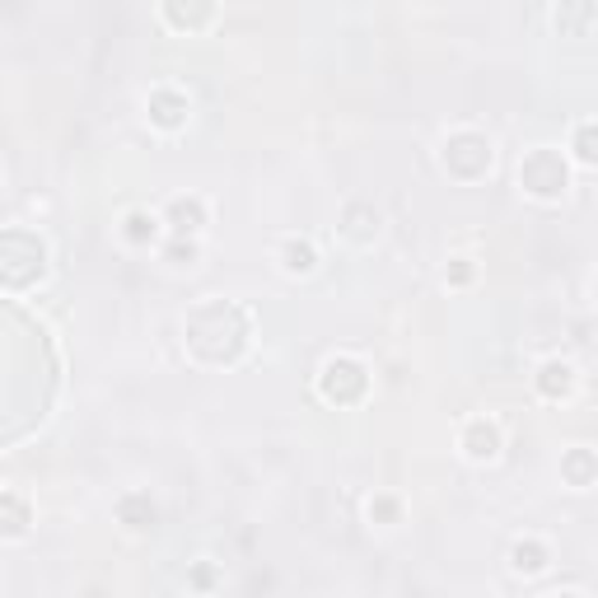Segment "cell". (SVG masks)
I'll list each match as a JSON object with an SVG mask.
<instances>
[{
    "label": "cell",
    "instance_id": "9a60e30c",
    "mask_svg": "<svg viewBox=\"0 0 598 598\" xmlns=\"http://www.w3.org/2000/svg\"><path fill=\"white\" fill-rule=\"evenodd\" d=\"M547 561H551V551L538 538H524V543L509 547V570H515V575H543Z\"/></svg>",
    "mask_w": 598,
    "mask_h": 598
},
{
    "label": "cell",
    "instance_id": "ffe728a7",
    "mask_svg": "<svg viewBox=\"0 0 598 598\" xmlns=\"http://www.w3.org/2000/svg\"><path fill=\"white\" fill-rule=\"evenodd\" d=\"M164 257L173 262V267H192V262H196V239H169Z\"/></svg>",
    "mask_w": 598,
    "mask_h": 598
},
{
    "label": "cell",
    "instance_id": "9c48e42d",
    "mask_svg": "<svg viewBox=\"0 0 598 598\" xmlns=\"http://www.w3.org/2000/svg\"><path fill=\"white\" fill-rule=\"evenodd\" d=\"M458 445L473 463H491V458H500V426L496 420H486V416H473L468 426H463Z\"/></svg>",
    "mask_w": 598,
    "mask_h": 598
},
{
    "label": "cell",
    "instance_id": "7c38bea8",
    "mask_svg": "<svg viewBox=\"0 0 598 598\" xmlns=\"http://www.w3.org/2000/svg\"><path fill=\"white\" fill-rule=\"evenodd\" d=\"M557 33L561 38H589L594 33V0H561L557 6Z\"/></svg>",
    "mask_w": 598,
    "mask_h": 598
},
{
    "label": "cell",
    "instance_id": "ba28073f",
    "mask_svg": "<svg viewBox=\"0 0 598 598\" xmlns=\"http://www.w3.org/2000/svg\"><path fill=\"white\" fill-rule=\"evenodd\" d=\"M118 524L126 534H154L160 528V505H154L150 491H126L118 500Z\"/></svg>",
    "mask_w": 598,
    "mask_h": 598
},
{
    "label": "cell",
    "instance_id": "3957f363",
    "mask_svg": "<svg viewBox=\"0 0 598 598\" xmlns=\"http://www.w3.org/2000/svg\"><path fill=\"white\" fill-rule=\"evenodd\" d=\"M519 187L528 196H538V202H561L566 187H570V164L547 145L528 150L524 164H519Z\"/></svg>",
    "mask_w": 598,
    "mask_h": 598
},
{
    "label": "cell",
    "instance_id": "ac0fdd59",
    "mask_svg": "<svg viewBox=\"0 0 598 598\" xmlns=\"http://www.w3.org/2000/svg\"><path fill=\"white\" fill-rule=\"evenodd\" d=\"M122 239H126V243H136V249H150V243L160 239V215L131 211V215L122 220Z\"/></svg>",
    "mask_w": 598,
    "mask_h": 598
},
{
    "label": "cell",
    "instance_id": "8992f818",
    "mask_svg": "<svg viewBox=\"0 0 598 598\" xmlns=\"http://www.w3.org/2000/svg\"><path fill=\"white\" fill-rule=\"evenodd\" d=\"M145 113H150V126H160V131H183L187 118H192V103H187L183 90H173V84H160V90H150Z\"/></svg>",
    "mask_w": 598,
    "mask_h": 598
},
{
    "label": "cell",
    "instance_id": "7402d4cb",
    "mask_svg": "<svg viewBox=\"0 0 598 598\" xmlns=\"http://www.w3.org/2000/svg\"><path fill=\"white\" fill-rule=\"evenodd\" d=\"M187 585H192V589H215V566H211V561H196L192 575H187Z\"/></svg>",
    "mask_w": 598,
    "mask_h": 598
},
{
    "label": "cell",
    "instance_id": "603a6c76",
    "mask_svg": "<svg viewBox=\"0 0 598 598\" xmlns=\"http://www.w3.org/2000/svg\"><path fill=\"white\" fill-rule=\"evenodd\" d=\"M473 281V262L468 257H454L449 262V285H468Z\"/></svg>",
    "mask_w": 598,
    "mask_h": 598
},
{
    "label": "cell",
    "instance_id": "d6986e66",
    "mask_svg": "<svg viewBox=\"0 0 598 598\" xmlns=\"http://www.w3.org/2000/svg\"><path fill=\"white\" fill-rule=\"evenodd\" d=\"M575 160H580V164H598V126L594 122L575 126Z\"/></svg>",
    "mask_w": 598,
    "mask_h": 598
},
{
    "label": "cell",
    "instance_id": "8fae6325",
    "mask_svg": "<svg viewBox=\"0 0 598 598\" xmlns=\"http://www.w3.org/2000/svg\"><path fill=\"white\" fill-rule=\"evenodd\" d=\"M33 528V505L14 491H0V538H24Z\"/></svg>",
    "mask_w": 598,
    "mask_h": 598
},
{
    "label": "cell",
    "instance_id": "44dd1931",
    "mask_svg": "<svg viewBox=\"0 0 598 598\" xmlns=\"http://www.w3.org/2000/svg\"><path fill=\"white\" fill-rule=\"evenodd\" d=\"M397 515H403L397 496H374V500H369V519H374V524H397Z\"/></svg>",
    "mask_w": 598,
    "mask_h": 598
},
{
    "label": "cell",
    "instance_id": "277c9868",
    "mask_svg": "<svg viewBox=\"0 0 598 598\" xmlns=\"http://www.w3.org/2000/svg\"><path fill=\"white\" fill-rule=\"evenodd\" d=\"M439 164L449 169V179L477 183V179H486V173H491L496 150H491V141H486L482 131H454V136L445 141V150H439Z\"/></svg>",
    "mask_w": 598,
    "mask_h": 598
},
{
    "label": "cell",
    "instance_id": "5bb4252c",
    "mask_svg": "<svg viewBox=\"0 0 598 598\" xmlns=\"http://www.w3.org/2000/svg\"><path fill=\"white\" fill-rule=\"evenodd\" d=\"M342 234L351 243H374V234H379V211L365 206V202H351L342 211Z\"/></svg>",
    "mask_w": 598,
    "mask_h": 598
},
{
    "label": "cell",
    "instance_id": "52a82bcc",
    "mask_svg": "<svg viewBox=\"0 0 598 598\" xmlns=\"http://www.w3.org/2000/svg\"><path fill=\"white\" fill-rule=\"evenodd\" d=\"M164 24L179 33H202L215 19V0H160Z\"/></svg>",
    "mask_w": 598,
    "mask_h": 598
},
{
    "label": "cell",
    "instance_id": "7a4b0ae2",
    "mask_svg": "<svg viewBox=\"0 0 598 598\" xmlns=\"http://www.w3.org/2000/svg\"><path fill=\"white\" fill-rule=\"evenodd\" d=\"M48 276V243L33 230H0V291H29Z\"/></svg>",
    "mask_w": 598,
    "mask_h": 598
},
{
    "label": "cell",
    "instance_id": "30bf717a",
    "mask_svg": "<svg viewBox=\"0 0 598 598\" xmlns=\"http://www.w3.org/2000/svg\"><path fill=\"white\" fill-rule=\"evenodd\" d=\"M160 225H169V234H173V239H196V230L206 225V206H202V196H173Z\"/></svg>",
    "mask_w": 598,
    "mask_h": 598
},
{
    "label": "cell",
    "instance_id": "4fadbf2b",
    "mask_svg": "<svg viewBox=\"0 0 598 598\" xmlns=\"http://www.w3.org/2000/svg\"><path fill=\"white\" fill-rule=\"evenodd\" d=\"M538 393L547 397V403H561V397H570L575 393V369L566 365V361H547V365H538Z\"/></svg>",
    "mask_w": 598,
    "mask_h": 598
},
{
    "label": "cell",
    "instance_id": "6da1fadb",
    "mask_svg": "<svg viewBox=\"0 0 598 598\" xmlns=\"http://www.w3.org/2000/svg\"><path fill=\"white\" fill-rule=\"evenodd\" d=\"M253 342V318L249 308L234 304V300H206L196 304L187 323H183V346L196 365L206 369H225V365H239L243 351Z\"/></svg>",
    "mask_w": 598,
    "mask_h": 598
},
{
    "label": "cell",
    "instance_id": "5b68a950",
    "mask_svg": "<svg viewBox=\"0 0 598 598\" xmlns=\"http://www.w3.org/2000/svg\"><path fill=\"white\" fill-rule=\"evenodd\" d=\"M369 393V369L356 356H332L318 369V397L327 407H356Z\"/></svg>",
    "mask_w": 598,
    "mask_h": 598
},
{
    "label": "cell",
    "instance_id": "e0dca14e",
    "mask_svg": "<svg viewBox=\"0 0 598 598\" xmlns=\"http://www.w3.org/2000/svg\"><path fill=\"white\" fill-rule=\"evenodd\" d=\"M561 477L570 482V486H594V477H598V458H594V449H570L566 458H561Z\"/></svg>",
    "mask_w": 598,
    "mask_h": 598
},
{
    "label": "cell",
    "instance_id": "2e32d148",
    "mask_svg": "<svg viewBox=\"0 0 598 598\" xmlns=\"http://www.w3.org/2000/svg\"><path fill=\"white\" fill-rule=\"evenodd\" d=\"M318 267V249L308 239H285L281 243V272H291V276H308Z\"/></svg>",
    "mask_w": 598,
    "mask_h": 598
}]
</instances>
